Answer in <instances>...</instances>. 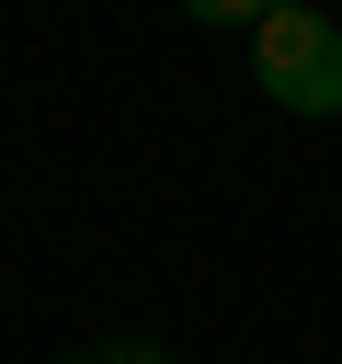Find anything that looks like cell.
Here are the masks:
<instances>
[{
    "mask_svg": "<svg viewBox=\"0 0 342 364\" xmlns=\"http://www.w3.org/2000/svg\"><path fill=\"white\" fill-rule=\"evenodd\" d=\"M114 364H171V353L160 341H114Z\"/></svg>",
    "mask_w": 342,
    "mask_h": 364,
    "instance_id": "obj_2",
    "label": "cell"
},
{
    "mask_svg": "<svg viewBox=\"0 0 342 364\" xmlns=\"http://www.w3.org/2000/svg\"><path fill=\"white\" fill-rule=\"evenodd\" d=\"M251 68H262V91L285 114H342V23L331 11H308V0L262 11L251 23Z\"/></svg>",
    "mask_w": 342,
    "mask_h": 364,
    "instance_id": "obj_1",
    "label": "cell"
},
{
    "mask_svg": "<svg viewBox=\"0 0 342 364\" xmlns=\"http://www.w3.org/2000/svg\"><path fill=\"white\" fill-rule=\"evenodd\" d=\"M68 364H114V353H68Z\"/></svg>",
    "mask_w": 342,
    "mask_h": 364,
    "instance_id": "obj_3",
    "label": "cell"
}]
</instances>
